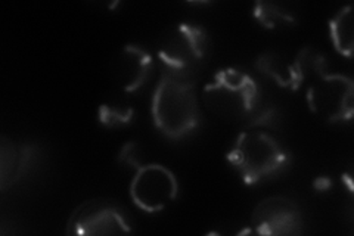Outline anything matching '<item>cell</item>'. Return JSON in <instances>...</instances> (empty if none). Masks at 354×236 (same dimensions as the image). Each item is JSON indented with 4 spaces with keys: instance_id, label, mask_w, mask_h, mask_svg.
<instances>
[{
    "instance_id": "cell-10",
    "label": "cell",
    "mask_w": 354,
    "mask_h": 236,
    "mask_svg": "<svg viewBox=\"0 0 354 236\" xmlns=\"http://www.w3.org/2000/svg\"><path fill=\"white\" fill-rule=\"evenodd\" d=\"M35 146L17 143L5 136L0 143V186L6 190L24 177L35 161Z\"/></svg>"
},
{
    "instance_id": "cell-2",
    "label": "cell",
    "mask_w": 354,
    "mask_h": 236,
    "mask_svg": "<svg viewBox=\"0 0 354 236\" xmlns=\"http://www.w3.org/2000/svg\"><path fill=\"white\" fill-rule=\"evenodd\" d=\"M226 158L245 185H257L282 173L290 154L270 133L248 127L239 133Z\"/></svg>"
},
{
    "instance_id": "cell-12",
    "label": "cell",
    "mask_w": 354,
    "mask_h": 236,
    "mask_svg": "<svg viewBox=\"0 0 354 236\" xmlns=\"http://www.w3.org/2000/svg\"><path fill=\"white\" fill-rule=\"evenodd\" d=\"M353 8L347 5L329 21V37L335 51L351 58L353 55Z\"/></svg>"
},
{
    "instance_id": "cell-9",
    "label": "cell",
    "mask_w": 354,
    "mask_h": 236,
    "mask_svg": "<svg viewBox=\"0 0 354 236\" xmlns=\"http://www.w3.org/2000/svg\"><path fill=\"white\" fill-rule=\"evenodd\" d=\"M152 56L138 44H126L113 61L114 82L124 93H135L147 84L152 74Z\"/></svg>"
},
{
    "instance_id": "cell-7",
    "label": "cell",
    "mask_w": 354,
    "mask_h": 236,
    "mask_svg": "<svg viewBox=\"0 0 354 236\" xmlns=\"http://www.w3.org/2000/svg\"><path fill=\"white\" fill-rule=\"evenodd\" d=\"M133 230L131 217L118 202L106 198L87 199L77 207L66 221V235H123Z\"/></svg>"
},
{
    "instance_id": "cell-14",
    "label": "cell",
    "mask_w": 354,
    "mask_h": 236,
    "mask_svg": "<svg viewBox=\"0 0 354 236\" xmlns=\"http://www.w3.org/2000/svg\"><path fill=\"white\" fill-rule=\"evenodd\" d=\"M135 108L124 100H113L99 107L97 118L102 126L108 129H123L135 120Z\"/></svg>"
},
{
    "instance_id": "cell-5",
    "label": "cell",
    "mask_w": 354,
    "mask_h": 236,
    "mask_svg": "<svg viewBox=\"0 0 354 236\" xmlns=\"http://www.w3.org/2000/svg\"><path fill=\"white\" fill-rule=\"evenodd\" d=\"M135 143H127L120 154V161L136 167V174L131 179L129 194L139 210L148 215L167 208L179 195V182L176 174L161 164H139L135 158Z\"/></svg>"
},
{
    "instance_id": "cell-11",
    "label": "cell",
    "mask_w": 354,
    "mask_h": 236,
    "mask_svg": "<svg viewBox=\"0 0 354 236\" xmlns=\"http://www.w3.org/2000/svg\"><path fill=\"white\" fill-rule=\"evenodd\" d=\"M256 69L279 87L298 91L303 86V77L295 58L288 61L278 52H264L257 58Z\"/></svg>"
},
{
    "instance_id": "cell-3",
    "label": "cell",
    "mask_w": 354,
    "mask_h": 236,
    "mask_svg": "<svg viewBox=\"0 0 354 236\" xmlns=\"http://www.w3.org/2000/svg\"><path fill=\"white\" fill-rule=\"evenodd\" d=\"M204 105L227 121H248L260 108V89L254 78L238 69H221L203 91Z\"/></svg>"
},
{
    "instance_id": "cell-4",
    "label": "cell",
    "mask_w": 354,
    "mask_h": 236,
    "mask_svg": "<svg viewBox=\"0 0 354 236\" xmlns=\"http://www.w3.org/2000/svg\"><path fill=\"white\" fill-rule=\"evenodd\" d=\"M208 46V35L203 27L189 22L170 27L157 44L161 73L196 82L205 65Z\"/></svg>"
},
{
    "instance_id": "cell-13",
    "label": "cell",
    "mask_w": 354,
    "mask_h": 236,
    "mask_svg": "<svg viewBox=\"0 0 354 236\" xmlns=\"http://www.w3.org/2000/svg\"><path fill=\"white\" fill-rule=\"evenodd\" d=\"M259 24L268 30H285L297 26V18L282 5L273 2H257L252 10Z\"/></svg>"
},
{
    "instance_id": "cell-1",
    "label": "cell",
    "mask_w": 354,
    "mask_h": 236,
    "mask_svg": "<svg viewBox=\"0 0 354 236\" xmlns=\"http://www.w3.org/2000/svg\"><path fill=\"white\" fill-rule=\"evenodd\" d=\"M151 114L162 136L171 140L189 136L201 118L196 82L161 73L152 95Z\"/></svg>"
},
{
    "instance_id": "cell-8",
    "label": "cell",
    "mask_w": 354,
    "mask_h": 236,
    "mask_svg": "<svg viewBox=\"0 0 354 236\" xmlns=\"http://www.w3.org/2000/svg\"><path fill=\"white\" fill-rule=\"evenodd\" d=\"M254 232L266 236H292L303 233V215L295 201L276 195L263 199L251 215Z\"/></svg>"
},
{
    "instance_id": "cell-6",
    "label": "cell",
    "mask_w": 354,
    "mask_h": 236,
    "mask_svg": "<svg viewBox=\"0 0 354 236\" xmlns=\"http://www.w3.org/2000/svg\"><path fill=\"white\" fill-rule=\"evenodd\" d=\"M306 99L310 111L328 122H342L353 118L354 84L342 74H319L307 83Z\"/></svg>"
}]
</instances>
